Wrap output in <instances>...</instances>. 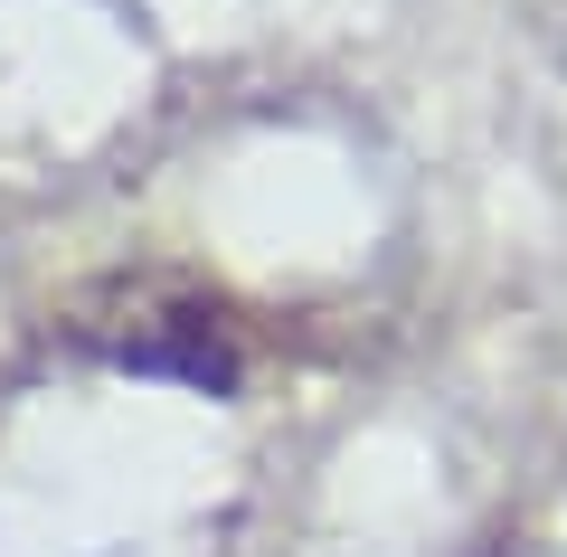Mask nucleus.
<instances>
[{
  "label": "nucleus",
  "mask_w": 567,
  "mask_h": 557,
  "mask_svg": "<svg viewBox=\"0 0 567 557\" xmlns=\"http://www.w3.org/2000/svg\"><path fill=\"white\" fill-rule=\"evenodd\" d=\"M48 331H58V350L95 359V369L171 379V388H199V398H237L246 369H256L237 293H218L189 265H104L48 312Z\"/></svg>",
  "instance_id": "f257e3e1"
}]
</instances>
